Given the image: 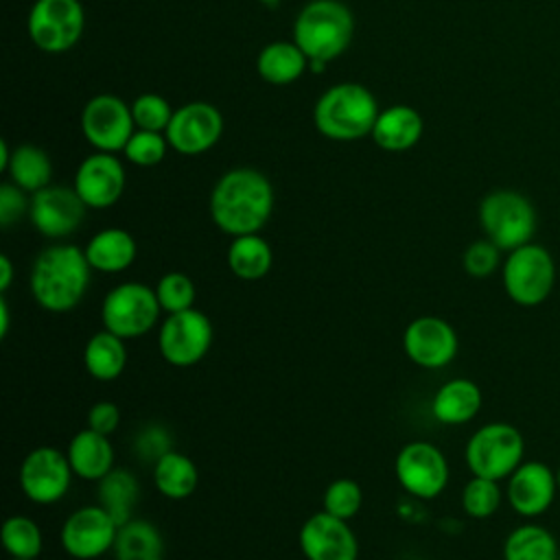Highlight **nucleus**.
<instances>
[{"label":"nucleus","instance_id":"obj_1","mask_svg":"<svg viewBox=\"0 0 560 560\" xmlns=\"http://www.w3.org/2000/svg\"><path fill=\"white\" fill-rule=\"evenodd\" d=\"M271 210V182L249 166L223 173L210 192V217L214 225L230 236L260 232L269 221Z\"/></svg>","mask_w":560,"mask_h":560},{"label":"nucleus","instance_id":"obj_2","mask_svg":"<svg viewBox=\"0 0 560 560\" xmlns=\"http://www.w3.org/2000/svg\"><path fill=\"white\" fill-rule=\"evenodd\" d=\"M92 267L85 252L70 243L44 247L33 260L28 289L37 306L48 313H68L79 306L90 287Z\"/></svg>","mask_w":560,"mask_h":560},{"label":"nucleus","instance_id":"obj_3","mask_svg":"<svg viewBox=\"0 0 560 560\" xmlns=\"http://www.w3.org/2000/svg\"><path fill=\"white\" fill-rule=\"evenodd\" d=\"M354 18L339 0H311L293 24V42L308 57L315 72L339 57L352 42Z\"/></svg>","mask_w":560,"mask_h":560},{"label":"nucleus","instance_id":"obj_4","mask_svg":"<svg viewBox=\"0 0 560 560\" xmlns=\"http://www.w3.org/2000/svg\"><path fill=\"white\" fill-rule=\"evenodd\" d=\"M378 107L374 94L361 83H337L315 103L313 122L330 140L350 142L372 133Z\"/></svg>","mask_w":560,"mask_h":560},{"label":"nucleus","instance_id":"obj_5","mask_svg":"<svg viewBox=\"0 0 560 560\" xmlns=\"http://www.w3.org/2000/svg\"><path fill=\"white\" fill-rule=\"evenodd\" d=\"M479 225L501 252L532 243L536 232L534 203L518 190L497 188L479 203Z\"/></svg>","mask_w":560,"mask_h":560},{"label":"nucleus","instance_id":"obj_6","mask_svg":"<svg viewBox=\"0 0 560 560\" xmlns=\"http://www.w3.org/2000/svg\"><path fill=\"white\" fill-rule=\"evenodd\" d=\"M501 280L508 298L518 306L542 304L556 284V262L547 247L525 243L508 252L501 265Z\"/></svg>","mask_w":560,"mask_h":560},{"label":"nucleus","instance_id":"obj_7","mask_svg":"<svg viewBox=\"0 0 560 560\" xmlns=\"http://www.w3.org/2000/svg\"><path fill=\"white\" fill-rule=\"evenodd\" d=\"M525 455V440L510 422H488L479 427L466 442L464 459L472 475L494 481L508 479Z\"/></svg>","mask_w":560,"mask_h":560},{"label":"nucleus","instance_id":"obj_8","mask_svg":"<svg viewBox=\"0 0 560 560\" xmlns=\"http://www.w3.org/2000/svg\"><path fill=\"white\" fill-rule=\"evenodd\" d=\"M162 306L155 287L144 282H120L101 302L103 328L122 339L142 337L155 328Z\"/></svg>","mask_w":560,"mask_h":560},{"label":"nucleus","instance_id":"obj_9","mask_svg":"<svg viewBox=\"0 0 560 560\" xmlns=\"http://www.w3.org/2000/svg\"><path fill=\"white\" fill-rule=\"evenodd\" d=\"M85 13L79 0H35L26 31L31 42L50 55L70 50L83 35Z\"/></svg>","mask_w":560,"mask_h":560},{"label":"nucleus","instance_id":"obj_10","mask_svg":"<svg viewBox=\"0 0 560 560\" xmlns=\"http://www.w3.org/2000/svg\"><path fill=\"white\" fill-rule=\"evenodd\" d=\"M212 322L197 308L171 313L158 332V350L168 365H197L212 346Z\"/></svg>","mask_w":560,"mask_h":560},{"label":"nucleus","instance_id":"obj_11","mask_svg":"<svg viewBox=\"0 0 560 560\" xmlns=\"http://www.w3.org/2000/svg\"><path fill=\"white\" fill-rule=\"evenodd\" d=\"M394 472L409 497L424 501L442 494L451 475L444 453L424 440H413L398 451Z\"/></svg>","mask_w":560,"mask_h":560},{"label":"nucleus","instance_id":"obj_12","mask_svg":"<svg viewBox=\"0 0 560 560\" xmlns=\"http://www.w3.org/2000/svg\"><path fill=\"white\" fill-rule=\"evenodd\" d=\"M72 475L74 472L63 451L55 446H35L22 459L18 481L31 503L52 505L68 494Z\"/></svg>","mask_w":560,"mask_h":560},{"label":"nucleus","instance_id":"obj_13","mask_svg":"<svg viewBox=\"0 0 560 560\" xmlns=\"http://www.w3.org/2000/svg\"><path fill=\"white\" fill-rule=\"evenodd\" d=\"M118 527L116 518L101 503L83 505L63 521L59 542L74 560H96L114 549Z\"/></svg>","mask_w":560,"mask_h":560},{"label":"nucleus","instance_id":"obj_14","mask_svg":"<svg viewBox=\"0 0 560 560\" xmlns=\"http://www.w3.org/2000/svg\"><path fill=\"white\" fill-rule=\"evenodd\" d=\"M81 131L85 140L105 153L122 151L136 131L131 105L114 94L92 96L81 112Z\"/></svg>","mask_w":560,"mask_h":560},{"label":"nucleus","instance_id":"obj_15","mask_svg":"<svg viewBox=\"0 0 560 560\" xmlns=\"http://www.w3.org/2000/svg\"><path fill=\"white\" fill-rule=\"evenodd\" d=\"M221 133L223 116L206 101H192L177 107L164 131L168 147L182 155L206 153L219 142Z\"/></svg>","mask_w":560,"mask_h":560},{"label":"nucleus","instance_id":"obj_16","mask_svg":"<svg viewBox=\"0 0 560 560\" xmlns=\"http://www.w3.org/2000/svg\"><path fill=\"white\" fill-rule=\"evenodd\" d=\"M402 348L411 363L424 370H442L457 357L459 339L446 319L438 315H422L407 324L402 332Z\"/></svg>","mask_w":560,"mask_h":560},{"label":"nucleus","instance_id":"obj_17","mask_svg":"<svg viewBox=\"0 0 560 560\" xmlns=\"http://www.w3.org/2000/svg\"><path fill=\"white\" fill-rule=\"evenodd\" d=\"M88 206L74 188L68 186H46L31 197L28 219L33 228L46 238H66L74 234L83 219Z\"/></svg>","mask_w":560,"mask_h":560},{"label":"nucleus","instance_id":"obj_18","mask_svg":"<svg viewBox=\"0 0 560 560\" xmlns=\"http://www.w3.org/2000/svg\"><path fill=\"white\" fill-rule=\"evenodd\" d=\"M300 549L306 560H357L359 540L348 521L328 512L311 514L298 534Z\"/></svg>","mask_w":560,"mask_h":560},{"label":"nucleus","instance_id":"obj_19","mask_svg":"<svg viewBox=\"0 0 560 560\" xmlns=\"http://www.w3.org/2000/svg\"><path fill=\"white\" fill-rule=\"evenodd\" d=\"M72 188L79 192L88 208H109L122 197L125 166L114 153L96 151L79 164Z\"/></svg>","mask_w":560,"mask_h":560},{"label":"nucleus","instance_id":"obj_20","mask_svg":"<svg viewBox=\"0 0 560 560\" xmlns=\"http://www.w3.org/2000/svg\"><path fill=\"white\" fill-rule=\"evenodd\" d=\"M508 503L521 516H540L547 512L558 494V479L556 472L538 459L523 462L510 477H508Z\"/></svg>","mask_w":560,"mask_h":560},{"label":"nucleus","instance_id":"obj_21","mask_svg":"<svg viewBox=\"0 0 560 560\" xmlns=\"http://www.w3.org/2000/svg\"><path fill=\"white\" fill-rule=\"evenodd\" d=\"M66 455L72 472L85 481H101L109 470H114V446L109 435L90 427L70 438Z\"/></svg>","mask_w":560,"mask_h":560},{"label":"nucleus","instance_id":"obj_22","mask_svg":"<svg viewBox=\"0 0 560 560\" xmlns=\"http://www.w3.org/2000/svg\"><path fill=\"white\" fill-rule=\"evenodd\" d=\"M483 405V394L479 385L470 378L457 376L442 383L431 398V413L442 424H466L470 422Z\"/></svg>","mask_w":560,"mask_h":560},{"label":"nucleus","instance_id":"obj_23","mask_svg":"<svg viewBox=\"0 0 560 560\" xmlns=\"http://www.w3.org/2000/svg\"><path fill=\"white\" fill-rule=\"evenodd\" d=\"M424 120L418 109L409 105H392L378 112L372 127V140L385 151H407L422 138Z\"/></svg>","mask_w":560,"mask_h":560},{"label":"nucleus","instance_id":"obj_24","mask_svg":"<svg viewBox=\"0 0 560 560\" xmlns=\"http://www.w3.org/2000/svg\"><path fill=\"white\" fill-rule=\"evenodd\" d=\"M83 252L94 271L120 273L133 265L138 256V245L127 230L105 228L88 241Z\"/></svg>","mask_w":560,"mask_h":560},{"label":"nucleus","instance_id":"obj_25","mask_svg":"<svg viewBox=\"0 0 560 560\" xmlns=\"http://www.w3.org/2000/svg\"><path fill=\"white\" fill-rule=\"evenodd\" d=\"M83 365L88 374L96 381L109 383L116 381L127 365V346L125 339L103 328L94 332L83 350Z\"/></svg>","mask_w":560,"mask_h":560},{"label":"nucleus","instance_id":"obj_26","mask_svg":"<svg viewBox=\"0 0 560 560\" xmlns=\"http://www.w3.org/2000/svg\"><path fill=\"white\" fill-rule=\"evenodd\" d=\"M114 560H164L162 532L147 518H129L118 527Z\"/></svg>","mask_w":560,"mask_h":560},{"label":"nucleus","instance_id":"obj_27","mask_svg":"<svg viewBox=\"0 0 560 560\" xmlns=\"http://www.w3.org/2000/svg\"><path fill=\"white\" fill-rule=\"evenodd\" d=\"M153 483L166 499H188L199 483L197 464L179 451H168L153 464Z\"/></svg>","mask_w":560,"mask_h":560},{"label":"nucleus","instance_id":"obj_28","mask_svg":"<svg viewBox=\"0 0 560 560\" xmlns=\"http://www.w3.org/2000/svg\"><path fill=\"white\" fill-rule=\"evenodd\" d=\"M308 57L295 42H271L256 57L258 74L271 85H287L302 77Z\"/></svg>","mask_w":560,"mask_h":560},{"label":"nucleus","instance_id":"obj_29","mask_svg":"<svg viewBox=\"0 0 560 560\" xmlns=\"http://www.w3.org/2000/svg\"><path fill=\"white\" fill-rule=\"evenodd\" d=\"M225 258H228L230 271L236 278L247 280V282L265 278L273 265L271 245L258 232L234 236L228 247Z\"/></svg>","mask_w":560,"mask_h":560},{"label":"nucleus","instance_id":"obj_30","mask_svg":"<svg viewBox=\"0 0 560 560\" xmlns=\"http://www.w3.org/2000/svg\"><path fill=\"white\" fill-rule=\"evenodd\" d=\"M98 503L116 518L118 525L133 516V508L140 497V483L131 470L114 468L101 481H96Z\"/></svg>","mask_w":560,"mask_h":560},{"label":"nucleus","instance_id":"obj_31","mask_svg":"<svg viewBox=\"0 0 560 560\" xmlns=\"http://www.w3.org/2000/svg\"><path fill=\"white\" fill-rule=\"evenodd\" d=\"M503 560H558V542L547 527L523 523L505 536Z\"/></svg>","mask_w":560,"mask_h":560},{"label":"nucleus","instance_id":"obj_32","mask_svg":"<svg viewBox=\"0 0 560 560\" xmlns=\"http://www.w3.org/2000/svg\"><path fill=\"white\" fill-rule=\"evenodd\" d=\"M7 173L15 186L24 192H37L50 186L52 162L48 153L35 144H20L13 149Z\"/></svg>","mask_w":560,"mask_h":560},{"label":"nucleus","instance_id":"obj_33","mask_svg":"<svg viewBox=\"0 0 560 560\" xmlns=\"http://www.w3.org/2000/svg\"><path fill=\"white\" fill-rule=\"evenodd\" d=\"M2 547L9 558H39L44 536L39 525L24 514H13L2 523Z\"/></svg>","mask_w":560,"mask_h":560},{"label":"nucleus","instance_id":"obj_34","mask_svg":"<svg viewBox=\"0 0 560 560\" xmlns=\"http://www.w3.org/2000/svg\"><path fill=\"white\" fill-rule=\"evenodd\" d=\"M503 492L499 481L472 475L462 490V508L472 518H490L501 505Z\"/></svg>","mask_w":560,"mask_h":560},{"label":"nucleus","instance_id":"obj_35","mask_svg":"<svg viewBox=\"0 0 560 560\" xmlns=\"http://www.w3.org/2000/svg\"><path fill=\"white\" fill-rule=\"evenodd\" d=\"M155 295H158L162 311H166L171 315V313L192 308L197 289H195L192 278L186 276L184 271H168L158 280Z\"/></svg>","mask_w":560,"mask_h":560},{"label":"nucleus","instance_id":"obj_36","mask_svg":"<svg viewBox=\"0 0 560 560\" xmlns=\"http://www.w3.org/2000/svg\"><path fill=\"white\" fill-rule=\"evenodd\" d=\"M322 505H324V512L337 518L350 521L352 516H357V512L363 505V490L354 479H348V477L335 479L326 486Z\"/></svg>","mask_w":560,"mask_h":560},{"label":"nucleus","instance_id":"obj_37","mask_svg":"<svg viewBox=\"0 0 560 560\" xmlns=\"http://www.w3.org/2000/svg\"><path fill=\"white\" fill-rule=\"evenodd\" d=\"M166 149H168V140L164 133L136 129L129 142L125 144L122 153L136 166H155L164 160Z\"/></svg>","mask_w":560,"mask_h":560},{"label":"nucleus","instance_id":"obj_38","mask_svg":"<svg viewBox=\"0 0 560 560\" xmlns=\"http://www.w3.org/2000/svg\"><path fill=\"white\" fill-rule=\"evenodd\" d=\"M173 112L168 101L160 94H153V92H147V94H140L133 103H131V116H133V122L138 129H147V131H160L164 133L171 118H173Z\"/></svg>","mask_w":560,"mask_h":560},{"label":"nucleus","instance_id":"obj_39","mask_svg":"<svg viewBox=\"0 0 560 560\" xmlns=\"http://www.w3.org/2000/svg\"><path fill=\"white\" fill-rule=\"evenodd\" d=\"M464 271L470 278H490L501 262V249L490 241V238H479L472 241L462 256Z\"/></svg>","mask_w":560,"mask_h":560},{"label":"nucleus","instance_id":"obj_40","mask_svg":"<svg viewBox=\"0 0 560 560\" xmlns=\"http://www.w3.org/2000/svg\"><path fill=\"white\" fill-rule=\"evenodd\" d=\"M173 435L162 424H147L133 438V453L144 462H158L164 453L173 451Z\"/></svg>","mask_w":560,"mask_h":560},{"label":"nucleus","instance_id":"obj_41","mask_svg":"<svg viewBox=\"0 0 560 560\" xmlns=\"http://www.w3.org/2000/svg\"><path fill=\"white\" fill-rule=\"evenodd\" d=\"M28 206H31V199H26L20 186H15L13 182H4L0 186V225L2 228L13 225L24 214H28Z\"/></svg>","mask_w":560,"mask_h":560},{"label":"nucleus","instance_id":"obj_42","mask_svg":"<svg viewBox=\"0 0 560 560\" xmlns=\"http://www.w3.org/2000/svg\"><path fill=\"white\" fill-rule=\"evenodd\" d=\"M120 424V409L112 400H98L90 407L88 411V427L103 433L112 435Z\"/></svg>","mask_w":560,"mask_h":560},{"label":"nucleus","instance_id":"obj_43","mask_svg":"<svg viewBox=\"0 0 560 560\" xmlns=\"http://www.w3.org/2000/svg\"><path fill=\"white\" fill-rule=\"evenodd\" d=\"M13 282V262L7 254L0 256V291L4 293Z\"/></svg>","mask_w":560,"mask_h":560},{"label":"nucleus","instance_id":"obj_44","mask_svg":"<svg viewBox=\"0 0 560 560\" xmlns=\"http://www.w3.org/2000/svg\"><path fill=\"white\" fill-rule=\"evenodd\" d=\"M9 326H11V315H9V304L4 300V295L0 298V337L4 339L9 335Z\"/></svg>","mask_w":560,"mask_h":560},{"label":"nucleus","instance_id":"obj_45","mask_svg":"<svg viewBox=\"0 0 560 560\" xmlns=\"http://www.w3.org/2000/svg\"><path fill=\"white\" fill-rule=\"evenodd\" d=\"M11 149H9V144H7V140H0V171H7V166H9V160H11Z\"/></svg>","mask_w":560,"mask_h":560},{"label":"nucleus","instance_id":"obj_46","mask_svg":"<svg viewBox=\"0 0 560 560\" xmlns=\"http://www.w3.org/2000/svg\"><path fill=\"white\" fill-rule=\"evenodd\" d=\"M258 2H262V4H278L280 0H258Z\"/></svg>","mask_w":560,"mask_h":560},{"label":"nucleus","instance_id":"obj_47","mask_svg":"<svg viewBox=\"0 0 560 560\" xmlns=\"http://www.w3.org/2000/svg\"><path fill=\"white\" fill-rule=\"evenodd\" d=\"M556 479H558V492H560V466H558V470H556Z\"/></svg>","mask_w":560,"mask_h":560},{"label":"nucleus","instance_id":"obj_48","mask_svg":"<svg viewBox=\"0 0 560 560\" xmlns=\"http://www.w3.org/2000/svg\"><path fill=\"white\" fill-rule=\"evenodd\" d=\"M9 560H37V558H9Z\"/></svg>","mask_w":560,"mask_h":560}]
</instances>
